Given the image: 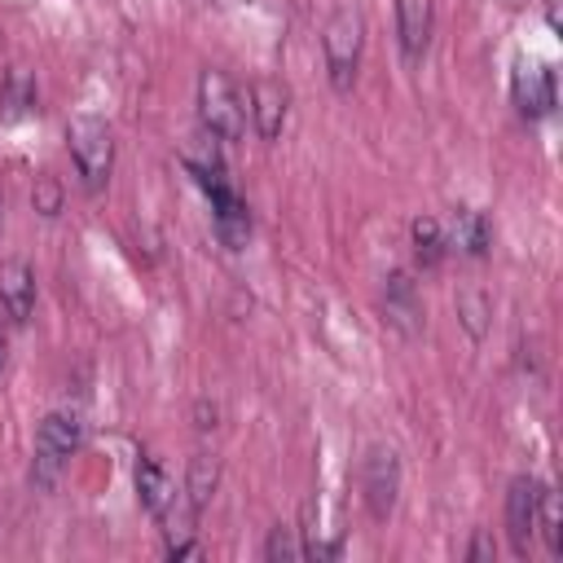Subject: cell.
<instances>
[{
    "mask_svg": "<svg viewBox=\"0 0 563 563\" xmlns=\"http://www.w3.org/2000/svg\"><path fill=\"white\" fill-rule=\"evenodd\" d=\"M198 119L216 141H242L246 132V106L238 84L224 70H202L198 75Z\"/></svg>",
    "mask_w": 563,
    "mask_h": 563,
    "instance_id": "6da1fadb",
    "label": "cell"
},
{
    "mask_svg": "<svg viewBox=\"0 0 563 563\" xmlns=\"http://www.w3.org/2000/svg\"><path fill=\"white\" fill-rule=\"evenodd\" d=\"M84 440V422L70 409H53L44 413L40 431H35V462H31V484L35 488H53V479L62 475L66 457H75Z\"/></svg>",
    "mask_w": 563,
    "mask_h": 563,
    "instance_id": "7a4b0ae2",
    "label": "cell"
},
{
    "mask_svg": "<svg viewBox=\"0 0 563 563\" xmlns=\"http://www.w3.org/2000/svg\"><path fill=\"white\" fill-rule=\"evenodd\" d=\"M66 145H70V158H75V172H79L84 189H101L110 180V167H114L110 128L92 114H79V119L66 123Z\"/></svg>",
    "mask_w": 563,
    "mask_h": 563,
    "instance_id": "3957f363",
    "label": "cell"
},
{
    "mask_svg": "<svg viewBox=\"0 0 563 563\" xmlns=\"http://www.w3.org/2000/svg\"><path fill=\"white\" fill-rule=\"evenodd\" d=\"M361 44H365V26L352 9H339L325 31H321V53H325V75L334 92H352L356 84V66H361Z\"/></svg>",
    "mask_w": 563,
    "mask_h": 563,
    "instance_id": "277c9868",
    "label": "cell"
},
{
    "mask_svg": "<svg viewBox=\"0 0 563 563\" xmlns=\"http://www.w3.org/2000/svg\"><path fill=\"white\" fill-rule=\"evenodd\" d=\"M396 493H400V462H396V453L387 444H374L361 457V497H365V510L383 523L396 510Z\"/></svg>",
    "mask_w": 563,
    "mask_h": 563,
    "instance_id": "5b68a950",
    "label": "cell"
},
{
    "mask_svg": "<svg viewBox=\"0 0 563 563\" xmlns=\"http://www.w3.org/2000/svg\"><path fill=\"white\" fill-rule=\"evenodd\" d=\"M537 493H541V484L532 475H515L506 488V537L519 559H528V545L537 532Z\"/></svg>",
    "mask_w": 563,
    "mask_h": 563,
    "instance_id": "8992f818",
    "label": "cell"
},
{
    "mask_svg": "<svg viewBox=\"0 0 563 563\" xmlns=\"http://www.w3.org/2000/svg\"><path fill=\"white\" fill-rule=\"evenodd\" d=\"M510 97L523 119H545L554 110V70L545 62H519L510 75Z\"/></svg>",
    "mask_w": 563,
    "mask_h": 563,
    "instance_id": "52a82bcc",
    "label": "cell"
},
{
    "mask_svg": "<svg viewBox=\"0 0 563 563\" xmlns=\"http://www.w3.org/2000/svg\"><path fill=\"white\" fill-rule=\"evenodd\" d=\"M0 312L13 325H26L35 312V273L26 260H0Z\"/></svg>",
    "mask_w": 563,
    "mask_h": 563,
    "instance_id": "ba28073f",
    "label": "cell"
},
{
    "mask_svg": "<svg viewBox=\"0 0 563 563\" xmlns=\"http://www.w3.org/2000/svg\"><path fill=\"white\" fill-rule=\"evenodd\" d=\"M246 101H251V119H255L260 141H277L286 128V114H290V92L277 79H255Z\"/></svg>",
    "mask_w": 563,
    "mask_h": 563,
    "instance_id": "9c48e42d",
    "label": "cell"
},
{
    "mask_svg": "<svg viewBox=\"0 0 563 563\" xmlns=\"http://www.w3.org/2000/svg\"><path fill=\"white\" fill-rule=\"evenodd\" d=\"M444 246L457 251V255H471V260L488 255V246H493V224H488V216L475 211V207H457V211L449 216Z\"/></svg>",
    "mask_w": 563,
    "mask_h": 563,
    "instance_id": "30bf717a",
    "label": "cell"
},
{
    "mask_svg": "<svg viewBox=\"0 0 563 563\" xmlns=\"http://www.w3.org/2000/svg\"><path fill=\"white\" fill-rule=\"evenodd\" d=\"M396 31L409 62H418L435 31V0H396Z\"/></svg>",
    "mask_w": 563,
    "mask_h": 563,
    "instance_id": "8fae6325",
    "label": "cell"
},
{
    "mask_svg": "<svg viewBox=\"0 0 563 563\" xmlns=\"http://www.w3.org/2000/svg\"><path fill=\"white\" fill-rule=\"evenodd\" d=\"M383 308H387V321L400 325L405 334H418L422 330V299H418V286L409 273H387L383 282Z\"/></svg>",
    "mask_w": 563,
    "mask_h": 563,
    "instance_id": "7c38bea8",
    "label": "cell"
},
{
    "mask_svg": "<svg viewBox=\"0 0 563 563\" xmlns=\"http://www.w3.org/2000/svg\"><path fill=\"white\" fill-rule=\"evenodd\" d=\"M136 497H141V506H145L154 519H163V515L172 510V501H176V484H172V475H167L163 462L150 457V453L136 462Z\"/></svg>",
    "mask_w": 563,
    "mask_h": 563,
    "instance_id": "4fadbf2b",
    "label": "cell"
},
{
    "mask_svg": "<svg viewBox=\"0 0 563 563\" xmlns=\"http://www.w3.org/2000/svg\"><path fill=\"white\" fill-rule=\"evenodd\" d=\"M4 119H22V114H31L35 110V101H40V88H35V75L26 70V66H13L9 75H4Z\"/></svg>",
    "mask_w": 563,
    "mask_h": 563,
    "instance_id": "5bb4252c",
    "label": "cell"
},
{
    "mask_svg": "<svg viewBox=\"0 0 563 563\" xmlns=\"http://www.w3.org/2000/svg\"><path fill=\"white\" fill-rule=\"evenodd\" d=\"M409 242H413V255H418V264L422 268H435L440 260H444V224L435 220V216H418L413 224H409Z\"/></svg>",
    "mask_w": 563,
    "mask_h": 563,
    "instance_id": "9a60e30c",
    "label": "cell"
},
{
    "mask_svg": "<svg viewBox=\"0 0 563 563\" xmlns=\"http://www.w3.org/2000/svg\"><path fill=\"white\" fill-rule=\"evenodd\" d=\"M216 484H220V462L207 457V453L194 457V462H189V475H185V501H189L194 515L216 497Z\"/></svg>",
    "mask_w": 563,
    "mask_h": 563,
    "instance_id": "2e32d148",
    "label": "cell"
},
{
    "mask_svg": "<svg viewBox=\"0 0 563 563\" xmlns=\"http://www.w3.org/2000/svg\"><path fill=\"white\" fill-rule=\"evenodd\" d=\"M537 532L545 537V550L550 554H563V506H559V493L554 488H541L537 493Z\"/></svg>",
    "mask_w": 563,
    "mask_h": 563,
    "instance_id": "e0dca14e",
    "label": "cell"
},
{
    "mask_svg": "<svg viewBox=\"0 0 563 563\" xmlns=\"http://www.w3.org/2000/svg\"><path fill=\"white\" fill-rule=\"evenodd\" d=\"M488 312H493V303H488L484 290H462V295H457V317H462V325L471 330V339H484Z\"/></svg>",
    "mask_w": 563,
    "mask_h": 563,
    "instance_id": "ac0fdd59",
    "label": "cell"
},
{
    "mask_svg": "<svg viewBox=\"0 0 563 563\" xmlns=\"http://www.w3.org/2000/svg\"><path fill=\"white\" fill-rule=\"evenodd\" d=\"M264 559H303V545H299V537H295V528H273L268 532V541H264Z\"/></svg>",
    "mask_w": 563,
    "mask_h": 563,
    "instance_id": "d6986e66",
    "label": "cell"
},
{
    "mask_svg": "<svg viewBox=\"0 0 563 563\" xmlns=\"http://www.w3.org/2000/svg\"><path fill=\"white\" fill-rule=\"evenodd\" d=\"M31 202H35L40 216H57L62 211V185L53 176H40L35 189H31Z\"/></svg>",
    "mask_w": 563,
    "mask_h": 563,
    "instance_id": "ffe728a7",
    "label": "cell"
},
{
    "mask_svg": "<svg viewBox=\"0 0 563 563\" xmlns=\"http://www.w3.org/2000/svg\"><path fill=\"white\" fill-rule=\"evenodd\" d=\"M466 559H471V563H493V559H497V541L479 528V532L471 537V545H466Z\"/></svg>",
    "mask_w": 563,
    "mask_h": 563,
    "instance_id": "44dd1931",
    "label": "cell"
},
{
    "mask_svg": "<svg viewBox=\"0 0 563 563\" xmlns=\"http://www.w3.org/2000/svg\"><path fill=\"white\" fill-rule=\"evenodd\" d=\"M4 352H9V339H4V325H0V369H4Z\"/></svg>",
    "mask_w": 563,
    "mask_h": 563,
    "instance_id": "7402d4cb",
    "label": "cell"
},
{
    "mask_svg": "<svg viewBox=\"0 0 563 563\" xmlns=\"http://www.w3.org/2000/svg\"><path fill=\"white\" fill-rule=\"evenodd\" d=\"M0 220H4V194H0Z\"/></svg>",
    "mask_w": 563,
    "mask_h": 563,
    "instance_id": "603a6c76",
    "label": "cell"
}]
</instances>
